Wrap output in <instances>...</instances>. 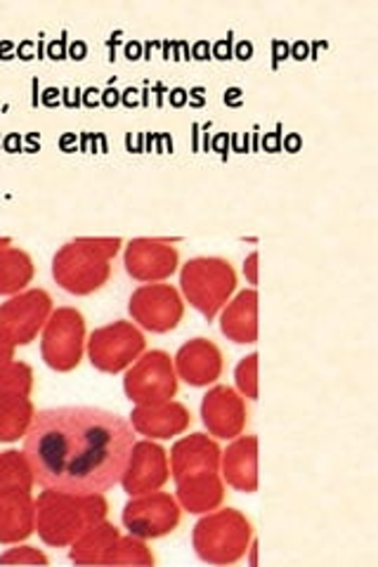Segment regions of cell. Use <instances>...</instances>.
Instances as JSON below:
<instances>
[{
	"label": "cell",
	"mask_w": 378,
	"mask_h": 567,
	"mask_svg": "<svg viewBox=\"0 0 378 567\" xmlns=\"http://www.w3.org/2000/svg\"><path fill=\"white\" fill-rule=\"evenodd\" d=\"M135 447L133 425L98 406H55L33 414L24 454L43 489L93 496L121 483Z\"/></svg>",
	"instance_id": "1"
},
{
	"label": "cell",
	"mask_w": 378,
	"mask_h": 567,
	"mask_svg": "<svg viewBox=\"0 0 378 567\" xmlns=\"http://www.w3.org/2000/svg\"><path fill=\"white\" fill-rule=\"evenodd\" d=\"M104 494L76 496L45 489L35 499V529L45 544H74L85 529L98 525L106 516Z\"/></svg>",
	"instance_id": "2"
},
{
	"label": "cell",
	"mask_w": 378,
	"mask_h": 567,
	"mask_svg": "<svg viewBox=\"0 0 378 567\" xmlns=\"http://www.w3.org/2000/svg\"><path fill=\"white\" fill-rule=\"evenodd\" d=\"M119 239H76L62 246L52 260V275L69 293L85 296L102 289L110 279V258L119 251Z\"/></svg>",
	"instance_id": "3"
},
{
	"label": "cell",
	"mask_w": 378,
	"mask_h": 567,
	"mask_svg": "<svg viewBox=\"0 0 378 567\" xmlns=\"http://www.w3.org/2000/svg\"><path fill=\"white\" fill-rule=\"evenodd\" d=\"M251 523L239 511H215L194 527V548L202 560L213 565L237 563L251 544Z\"/></svg>",
	"instance_id": "4"
},
{
	"label": "cell",
	"mask_w": 378,
	"mask_h": 567,
	"mask_svg": "<svg viewBox=\"0 0 378 567\" xmlns=\"http://www.w3.org/2000/svg\"><path fill=\"white\" fill-rule=\"evenodd\" d=\"M180 284H183L190 306L206 319H213L237 289V275L223 258H194L183 268Z\"/></svg>",
	"instance_id": "5"
},
{
	"label": "cell",
	"mask_w": 378,
	"mask_h": 567,
	"mask_svg": "<svg viewBox=\"0 0 378 567\" xmlns=\"http://www.w3.org/2000/svg\"><path fill=\"white\" fill-rule=\"evenodd\" d=\"M123 390L137 406L171 402L177 393V374L168 354L152 350L137 358L123 379Z\"/></svg>",
	"instance_id": "6"
},
{
	"label": "cell",
	"mask_w": 378,
	"mask_h": 567,
	"mask_svg": "<svg viewBox=\"0 0 378 567\" xmlns=\"http://www.w3.org/2000/svg\"><path fill=\"white\" fill-rule=\"evenodd\" d=\"M145 352V336L131 322H114L90 333L88 354L95 369L119 374Z\"/></svg>",
	"instance_id": "7"
},
{
	"label": "cell",
	"mask_w": 378,
	"mask_h": 567,
	"mask_svg": "<svg viewBox=\"0 0 378 567\" xmlns=\"http://www.w3.org/2000/svg\"><path fill=\"white\" fill-rule=\"evenodd\" d=\"M85 324L83 315L74 308H60L50 315L43 331L41 352L50 369L71 371L79 367L83 354Z\"/></svg>",
	"instance_id": "8"
},
{
	"label": "cell",
	"mask_w": 378,
	"mask_h": 567,
	"mask_svg": "<svg viewBox=\"0 0 378 567\" xmlns=\"http://www.w3.org/2000/svg\"><path fill=\"white\" fill-rule=\"evenodd\" d=\"M123 525L137 539L166 537L180 525V506L164 492L140 494L125 504Z\"/></svg>",
	"instance_id": "9"
},
{
	"label": "cell",
	"mask_w": 378,
	"mask_h": 567,
	"mask_svg": "<svg viewBox=\"0 0 378 567\" xmlns=\"http://www.w3.org/2000/svg\"><path fill=\"white\" fill-rule=\"evenodd\" d=\"M52 315V298L43 289H31L10 298L0 308V333L14 348L31 343Z\"/></svg>",
	"instance_id": "10"
},
{
	"label": "cell",
	"mask_w": 378,
	"mask_h": 567,
	"mask_svg": "<svg viewBox=\"0 0 378 567\" xmlns=\"http://www.w3.org/2000/svg\"><path fill=\"white\" fill-rule=\"evenodd\" d=\"M131 315L142 329L166 333L183 322L185 306L171 284H145L131 296Z\"/></svg>",
	"instance_id": "11"
},
{
	"label": "cell",
	"mask_w": 378,
	"mask_h": 567,
	"mask_svg": "<svg viewBox=\"0 0 378 567\" xmlns=\"http://www.w3.org/2000/svg\"><path fill=\"white\" fill-rule=\"evenodd\" d=\"M168 456L154 442H135V447L129 458V468H125L121 483L123 489L131 496L156 492L161 485L168 481Z\"/></svg>",
	"instance_id": "12"
},
{
	"label": "cell",
	"mask_w": 378,
	"mask_h": 567,
	"mask_svg": "<svg viewBox=\"0 0 378 567\" xmlns=\"http://www.w3.org/2000/svg\"><path fill=\"white\" fill-rule=\"evenodd\" d=\"M202 419L211 435L232 440L246 429V404L244 398L227 385H215L202 402Z\"/></svg>",
	"instance_id": "13"
},
{
	"label": "cell",
	"mask_w": 378,
	"mask_h": 567,
	"mask_svg": "<svg viewBox=\"0 0 378 567\" xmlns=\"http://www.w3.org/2000/svg\"><path fill=\"white\" fill-rule=\"evenodd\" d=\"M221 454L223 452L208 435L196 433L180 440L168 461L175 483H185L208 473H221Z\"/></svg>",
	"instance_id": "14"
},
{
	"label": "cell",
	"mask_w": 378,
	"mask_h": 567,
	"mask_svg": "<svg viewBox=\"0 0 378 567\" xmlns=\"http://www.w3.org/2000/svg\"><path fill=\"white\" fill-rule=\"evenodd\" d=\"M175 374L194 388L211 385L223 374V352L213 341L194 339L175 354Z\"/></svg>",
	"instance_id": "15"
},
{
	"label": "cell",
	"mask_w": 378,
	"mask_h": 567,
	"mask_svg": "<svg viewBox=\"0 0 378 567\" xmlns=\"http://www.w3.org/2000/svg\"><path fill=\"white\" fill-rule=\"evenodd\" d=\"M177 268V251L173 246L154 239H135L125 251V270L137 281L166 279Z\"/></svg>",
	"instance_id": "16"
},
{
	"label": "cell",
	"mask_w": 378,
	"mask_h": 567,
	"mask_svg": "<svg viewBox=\"0 0 378 567\" xmlns=\"http://www.w3.org/2000/svg\"><path fill=\"white\" fill-rule=\"evenodd\" d=\"M190 423H192V416L187 412V406L171 400L164 404L135 406L131 425L140 435H147L152 440H168L173 435L185 433Z\"/></svg>",
	"instance_id": "17"
},
{
	"label": "cell",
	"mask_w": 378,
	"mask_h": 567,
	"mask_svg": "<svg viewBox=\"0 0 378 567\" xmlns=\"http://www.w3.org/2000/svg\"><path fill=\"white\" fill-rule=\"evenodd\" d=\"M35 529V502L29 489H0V544L27 539Z\"/></svg>",
	"instance_id": "18"
},
{
	"label": "cell",
	"mask_w": 378,
	"mask_h": 567,
	"mask_svg": "<svg viewBox=\"0 0 378 567\" xmlns=\"http://www.w3.org/2000/svg\"><path fill=\"white\" fill-rule=\"evenodd\" d=\"M221 473L229 487L256 492L258 487V440L254 435L232 442L221 454Z\"/></svg>",
	"instance_id": "19"
},
{
	"label": "cell",
	"mask_w": 378,
	"mask_h": 567,
	"mask_svg": "<svg viewBox=\"0 0 378 567\" xmlns=\"http://www.w3.org/2000/svg\"><path fill=\"white\" fill-rule=\"evenodd\" d=\"M258 296L254 289L242 291L237 298L227 303L221 315V329L234 343H256L258 339Z\"/></svg>",
	"instance_id": "20"
},
{
	"label": "cell",
	"mask_w": 378,
	"mask_h": 567,
	"mask_svg": "<svg viewBox=\"0 0 378 567\" xmlns=\"http://www.w3.org/2000/svg\"><path fill=\"white\" fill-rule=\"evenodd\" d=\"M225 496V485L218 473L192 477V481L177 483L180 506L190 513H208L221 506Z\"/></svg>",
	"instance_id": "21"
},
{
	"label": "cell",
	"mask_w": 378,
	"mask_h": 567,
	"mask_svg": "<svg viewBox=\"0 0 378 567\" xmlns=\"http://www.w3.org/2000/svg\"><path fill=\"white\" fill-rule=\"evenodd\" d=\"M116 539H119L116 527L100 520L98 525L85 529L83 535L74 542V548H71V560L81 565L106 563V556L112 554Z\"/></svg>",
	"instance_id": "22"
},
{
	"label": "cell",
	"mask_w": 378,
	"mask_h": 567,
	"mask_svg": "<svg viewBox=\"0 0 378 567\" xmlns=\"http://www.w3.org/2000/svg\"><path fill=\"white\" fill-rule=\"evenodd\" d=\"M33 414L35 412L29 395L0 398V442H14L24 437Z\"/></svg>",
	"instance_id": "23"
},
{
	"label": "cell",
	"mask_w": 378,
	"mask_h": 567,
	"mask_svg": "<svg viewBox=\"0 0 378 567\" xmlns=\"http://www.w3.org/2000/svg\"><path fill=\"white\" fill-rule=\"evenodd\" d=\"M33 277L31 258L20 248H0V296L20 293Z\"/></svg>",
	"instance_id": "24"
},
{
	"label": "cell",
	"mask_w": 378,
	"mask_h": 567,
	"mask_svg": "<svg viewBox=\"0 0 378 567\" xmlns=\"http://www.w3.org/2000/svg\"><path fill=\"white\" fill-rule=\"evenodd\" d=\"M33 487V473L24 452L0 454V489H29Z\"/></svg>",
	"instance_id": "25"
},
{
	"label": "cell",
	"mask_w": 378,
	"mask_h": 567,
	"mask_svg": "<svg viewBox=\"0 0 378 567\" xmlns=\"http://www.w3.org/2000/svg\"><path fill=\"white\" fill-rule=\"evenodd\" d=\"M33 374L22 362H8L0 367V398L8 395H29Z\"/></svg>",
	"instance_id": "26"
},
{
	"label": "cell",
	"mask_w": 378,
	"mask_h": 567,
	"mask_svg": "<svg viewBox=\"0 0 378 567\" xmlns=\"http://www.w3.org/2000/svg\"><path fill=\"white\" fill-rule=\"evenodd\" d=\"M112 554H123V556H114V558H110V563L106 565H112V563H142V565H150V563H154V556L147 551V546L142 544L137 537H125V539H116V544H114V548H112Z\"/></svg>",
	"instance_id": "27"
},
{
	"label": "cell",
	"mask_w": 378,
	"mask_h": 567,
	"mask_svg": "<svg viewBox=\"0 0 378 567\" xmlns=\"http://www.w3.org/2000/svg\"><path fill=\"white\" fill-rule=\"evenodd\" d=\"M258 358L256 354H248V358H244L237 367V388L242 390V395L248 398V400H256L258 398V381H256V362Z\"/></svg>",
	"instance_id": "28"
},
{
	"label": "cell",
	"mask_w": 378,
	"mask_h": 567,
	"mask_svg": "<svg viewBox=\"0 0 378 567\" xmlns=\"http://www.w3.org/2000/svg\"><path fill=\"white\" fill-rule=\"evenodd\" d=\"M0 563H43L45 565L48 558L31 546H17V548H10L6 556H0Z\"/></svg>",
	"instance_id": "29"
},
{
	"label": "cell",
	"mask_w": 378,
	"mask_h": 567,
	"mask_svg": "<svg viewBox=\"0 0 378 567\" xmlns=\"http://www.w3.org/2000/svg\"><path fill=\"white\" fill-rule=\"evenodd\" d=\"M12 354H14V346L10 341H6V336L0 333V367L8 364L12 360Z\"/></svg>",
	"instance_id": "30"
},
{
	"label": "cell",
	"mask_w": 378,
	"mask_h": 567,
	"mask_svg": "<svg viewBox=\"0 0 378 567\" xmlns=\"http://www.w3.org/2000/svg\"><path fill=\"white\" fill-rule=\"evenodd\" d=\"M256 260H258V256H256V254H251V256H248V265L244 268V272L248 270V279H251V284H256V281H258V277H256Z\"/></svg>",
	"instance_id": "31"
},
{
	"label": "cell",
	"mask_w": 378,
	"mask_h": 567,
	"mask_svg": "<svg viewBox=\"0 0 378 567\" xmlns=\"http://www.w3.org/2000/svg\"><path fill=\"white\" fill-rule=\"evenodd\" d=\"M6 244H8V241H0V248H6Z\"/></svg>",
	"instance_id": "32"
}]
</instances>
